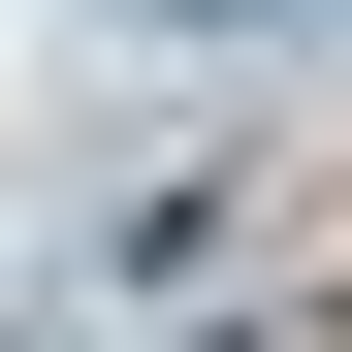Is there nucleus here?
Returning a JSON list of instances; mask_svg holds the SVG:
<instances>
[{
  "mask_svg": "<svg viewBox=\"0 0 352 352\" xmlns=\"http://www.w3.org/2000/svg\"><path fill=\"white\" fill-rule=\"evenodd\" d=\"M129 32H288V0H129Z\"/></svg>",
  "mask_w": 352,
  "mask_h": 352,
  "instance_id": "1",
  "label": "nucleus"
}]
</instances>
